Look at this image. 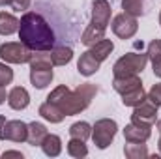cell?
<instances>
[{
  "label": "cell",
  "mask_w": 161,
  "mask_h": 159,
  "mask_svg": "<svg viewBox=\"0 0 161 159\" xmlns=\"http://www.w3.org/2000/svg\"><path fill=\"white\" fill-rule=\"evenodd\" d=\"M19 40L32 52L36 51H51L54 47V32L45 17L36 11H25L19 19Z\"/></svg>",
  "instance_id": "1"
},
{
  "label": "cell",
  "mask_w": 161,
  "mask_h": 159,
  "mask_svg": "<svg viewBox=\"0 0 161 159\" xmlns=\"http://www.w3.org/2000/svg\"><path fill=\"white\" fill-rule=\"evenodd\" d=\"M96 96H97V86L92 82L79 84L75 90L68 88L66 84H60L51 90V94L47 96V101L60 107V111L66 116H75L90 107V103Z\"/></svg>",
  "instance_id": "2"
},
{
  "label": "cell",
  "mask_w": 161,
  "mask_h": 159,
  "mask_svg": "<svg viewBox=\"0 0 161 159\" xmlns=\"http://www.w3.org/2000/svg\"><path fill=\"white\" fill-rule=\"evenodd\" d=\"M148 64L146 52H127L120 56L113 66L114 77H129V75H141Z\"/></svg>",
  "instance_id": "3"
},
{
  "label": "cell",
  "mask_w": 161,
  "mask_h": 159,
  "mask_svg": "<svg viewBox=\"0 0 161 159\" xmlns=\"http://www.w3.org/2000/svg\"><path fill=\"white\" fill-rule=\"evenodd\" d=\"M118 133V123L113 118H99L96 120V123L92 125V140L96 144V148L105 150L114 142V137Z\"/></svg>",
  "instance_id": "4"
},
{
  "label": "cell",
  "mask_w": 161,
  "mask_h": 159,
  "mask_svg": "<svg viewBox=\"0 0 161 159\" xmlns=\"http://www.w3.org/2000/svg\"><path fill=\"white\" fill-rule=\"evenodd\" d=\"M32 51L21 41H6L0 45V58L6 64H28Z\"/></svg>",
  "instance_id": "5"
},
{
  "label": "cell",
  "mask_w": 161,
  "mask_h": 159,
  "mask_svg": "<svg viewBox=\"0 0 161 159\" xmlns=\"http://www.w3.org/2000/svg\"><path fill=\"white\" fill-rule=\"evenodd\" d=\"M111 28H113V34L116 36V38H120V40H131L135 34H137V30H139V23H137V19L135 17H131V15H127V13H118V15H114L113 17V21H111Z\"/></svg>",
  "instance_id": "6"
},
{
  "label": "cell",
  "mask_w": 161,
  "mask_h": 159,
  "mask_svg": "<svg viewBox=\"0 0 161 159\" xmlns=\"http://www.w3.org/2000/svg\"><path fill=\"white\" fill-rule=\"evenodd\" d=\"M158 105H154L148 97L139 103L137 107H133V114H131V122L139 123V125H154L158 122Z\"/></svg>",
  "instance_id": "7"
},
{
  "label": "cell",
  "mask_w": 161,
  "mask_h": 159,
  "mask_svg": "<svg viewBox=\"0 0 161 159\" xmlns=\"http://www.w3.org/2000/svg\"><path fill=\"white\" fill-rule=\"evenodd\" d=\"M111 17H113V8H111L109 0H94V4H92V23L101 26V28H109Z\"/></svg>",
  "instance_id": "8"
},
{
  "label": "cell",
  "mask_w": 161,
  "mask_h": 159,
  "mask_svg": "<svg viewBox=\"0 0 161 159\" xmlns=\"http://www.w3.org/2000/svg\"><path fill=\"white\" fill-rule=\"evenodd\" d=\"M4 140L26 142L28 140V123H25L23 120H8L6 131H4Z\"/></svg>",
  "instance_id": "9"
},
{
  "label": "cell",
  "mask_w": 161,
  "mask_h": 159,
  "mask_svg": "<svg viewBox=\"0 0 161 159\" xmlns=\"http://www.w3.org/2000/svg\"><path fill=\"white\" fill-rule=\"evenodd\" d=\"M152 137V127L150 125H139L129 122L124 127V139L125 142H146Z\"/></svg>",
  "instance_id": "10"
},
{
  "label": "cell",
  "mask_w": 161,
  "mask_h": 159,
  "mask_svg": "<svg viewBox=\"0 0 161 159\" xmlns=\"http://www.w3.org/2000/svg\"><path fill=\"white\" fill-rule=\"evenodd\" d=\"M8 105L13 111H25L30 105V94L25 86H13L8 92Z\"/></svg>",
  "instance_id": "11"
},
{
  "label": "cell",
  "mask_w": 161,
  "mask_h": 159,
  "mask_svg": "<svg viewBox=\"0 0 161 159\" xmlns=\"http://www.w3.org/2000/svg\"><path fill=\"white\" fill-rule=\"evenodd\" d=\"M99 68H101V62H99V60H96V56H94L90 51L82 52V54L79 56L77 71H79L82 77H92L94 73H97V71H99Z\"/></svg>",
  "instance_id": "12"
},
{
  "label": "cell",
  "mask_w": 161,
  "mask_h": 159,
  "mask_svg": "<svg viewBox=\"0 0 161 159\" xmlns=\"http://www.w3.org/2000/svg\"><path fill=\"white\" fill-rule=\"evenodd\" d=\"M54 79L53 68H30V84L38 90L47 88Z\"/></svg>",
  "instance_id": "13"
},
{
  "label": "cell",
  "mask_w": 161,
  "mask_h": 159,
  "mask_svg": "<svg viewBox=\"0 0 161 159\" xmlns=\"http://www.w3.org/2000/svg\"><path fill=\"white\" fill-rule=\"evenodd\" d=\"M146 54H148V62L152 64V69H154V75L161 79V40H152L148 43V49H146Z\"/></svg>",
  "instance_id": "14"
},
{
  "label": "cell",
  "mask_w": 161,
  "mask_h": 159,
  "mask_svg": "<svg viewBox=\"0 0 161 159\" xmlns=\"http://www.w3.org/2000/svg\"><path fill=\"white\" fill-rule=\"evenodd\" d=\"M142 86V80L139 75H129V77H114L113 79V88L114 92H118L120 96H124L125 92H131L135 88Z\"/></svg>",
  "instance_id": "15"
},
{
  "label": "cell",
  "mask_w": 161,
  "mask_h": 159,
  "mask_svg": "<svg viewBox=\"0 0 161 159\" xmlns=\"http://www.w3.org/2000/svg\"><path fill=\"white\" fill-rule=\"evenodd\" d=\"M40 148L47 157H58L62 154V139L54 133H47V137L43 139Z\"/></svg>",
  "instance_id": "16"
},
{
  "label": "cell",
  "mask_w": 161,
  "mask_h": 159,
  "mask_svg": "<svg viewBox=\"0 0 161 159\" xmlns=\"http://www.w3.org/2000/svg\"><path fill=\"white\" fill-rule=\"evenodd\" d=\"M38 112H40L41 118L51 122V123H60V122H64V118H66V114L60 111V107H56L54 103H49V101L41 103Z\"/></svg>",
  "instance_id": "17"
},
{
  "label": "cell",
  "mask_w": 161,
  "mask_h": 159,
  "mask_svg": "<svg viewBox=\"0 0 161 159\" xmlns=\"http://www.w3.org/2000/svg\"><path fill=\"white\" fill-rule=\"evenodd\" d=\"M105 32H107V28H101V26H97L90 21V25L84 28V32L80 36V43L86 45V47H92L94 43H97L99 40L105 38Z\"/></svg>",
  "instance_id": "18"
},
{
  "label": "cell",
  "mask_w": 161,
  "mask_h": 159,
  "mask_svg": "<svg viewBox=\"0 0 161 159\" xmlns=\"http://www.w3.org/2000/svg\"><path fill=\"white\" fill-rule=\"evenodd\" d=\"M49 54H51L53 66H68V64L73 60V49H71V47H66V45L53 47V49L49 51Z\"/></svg>",
  "instance_id": "19"
},
{
  "label": "cell",
  "mask_w": 161,
  "mask_h": 159,
  "mask_svg": "<svg viewBox=\"0 0 161 159\" xmlns=\"http://www.w3.org/2000/svg\"><path fill=\"white\" fill-rule=\"evenodd\" d=\"M88 51L96 56V60L105 62V60L111 56V52L114 51V43H113L111 40H107V38H103V40H99L97 43H94Z\"/></svg>",
  "instance_id": "20"
},
{
  "label": "cell",
  "mask_w": 161,
  "mask_h": 159,
  "mask_svg": "<svg viewBox=\"0 0 161 159\" xmlns=\"http://www.w3.org/2000/svg\"><path fill=\"white\" fill-rule=\"evenodd\" d=\"M19 30V19L13 13L0 11V36H11Z\"/></svg>",
  "instance_id": "21"
},
{
  "label": "cell",
  "mask_w": 161,
  "mask_h": 159,
  "mask_svg": "<svg viewBox=\"0 0 161 159\" xmlns=\"http://www.w3.org/2000/svg\"><path fill=\"white\" fill-rule=\"evenodd\" d=\"M47 127L41 123V122H30L28 123V144H32V146H41V142H43V139L47 137Z\"/></svg>",
  "instance_id": "22"
},
{
  "label": "cell",
  "mask_w": 161,
  "mask_h": 159,
  "mask_svg": "<svg viewBox=\"0 0 161 159\" xmlns=\"http://www.w3.org/2000/svg\"><path fill=\"white\" fill-rule=\"evenodd\" d=\"M146 2L148 0H122V9H124V13L139 19L146 11Z\"/></svg>",
  "instance_id": "23"
},
{
  "label": "cell",
  "mask_w": 161,
  "mask_h": 159,
  "mask_svg": "<svg viewBox=\"0 0 161 159\" xmlns=\"http://www.w3.org/2000/svg\"><path fill=\"white\" fill-rule=\"evenodd\" d=\"M124 154L127 159H144L150 156L144 142H127L124 146Z\"/></svg>",
  "instance_id": "24"
},
{
  "label": "cell",
  "mask_w": 161,
  "mask_h": 159,
  "mask_svg": "<svg viewBox=\"0 0 161 159\" xmlns=\"http://www.w3.org/2000/svg\"><path fill=\"white\" fill-rule=\"evenodd\" d=\"M69 137L80 139V140H88V139L92 137V125H90L88 122H84V120L71 123V125H69Z\"/></svg>",
  "instance_id": "25"
},
{
  "label": "cell",
  "mask_w": 161,
  "mask_h": 159,
  "mask_svg": "<svg viewBox=\"0 0 161 159\" xmlns=\"http://www.w3.org/2000/svg\"><path fill=\"white\" fill-rule=\"evenodd\" d=\"M146 99V92H144V86H139V88H135V90H131V92H125L124 96H122V103L125 105V107H137L139 103H142Z\"/></svg>",
  "instance_id": "26"
},
{
  "label": "cell",
  "mask_w": 161,
  "mask_h": 159,
  "mask_svg": "<svg viewBox=\"0 0 161 159\" xmlns=\"http://www.w3.org/2000/svg\"><path fill=\"white\" fill-rule=\"evenodd\" d=\"M66 150H68V154L71 156V157L75 159H82L88 156V146H86V140H80V139H69V142H68V146H66Z\"/></svg>",
  "instance_id": "27"
},
{
  "label": "cell",
  "mask_w": 161,
  "mask_h": 159,
  "mask_svg": "<svg viewBox=\"0 0 161 159\" xmlns=\"http://www.w3.org/2000/svg\"><path fill=\"white\" fill-rule=\"evenodd\" d=\"M13 77H15V73H13V69L9 68V64L0 62V86L11 84V82H13Z\"/></svg>",
  "instance_id": "28"
},
{
  "label": "cell",
  "mask_w": 161,
  "mask_h": 159,
  "mask_svg": "<svg viewBox=\"0 0 161 159\" xmlns=\"http://www.w3.org/2000/svg\"><path fill=\"white\" fill-rule=\"evenodd\" d=\"M146 97H148L154 105L161 107V82H156V84L146 92Z\"/></svg>",
  "instance_id": "29"
},
{
  "label": "cell",
  "mask_w": 161,
  "mask_h": 159,
  "mask_svg": "<svg viewBox=\"0 0 161 159\" xmlns=\"http://www.w3.org/2000/svg\"><path fill=\"white\" fill-rule=\"evenodd\" d=\"M30 4H32V0H11V8L15 9V11H28V8H30Z\"/></svg>",
  "instance_id": "30"
},
{
  "label": "cell",
  "mask_w": 161,
  "mask_h": 159,
  "mask_svg": "<svg viewBox=\"0 0 161 159\" xmlns=\"http://www.w3.org/2000/svg\"><path fill=\"white\" fill-rule=\"evenodd\" d=\"M2 157L6 159V157H19V159H23L25 156H23V152H19V150H6L4 154H2Z\"/></svg>",
  "instance_id": "31"
},
{
  "label": "cell",
  "mask_w": 161,
  "mask_h": 159,
  "mask_svg": "<svg viewBox=\"0 0 161 159\" xmlns=\"http://www.w3.org/2000/svg\"><path fill=\"white\" fill-rule=\"evenodd\" d=\"M6 116L4 114H0V140H4V131H6Z\"/></svg>",
  "instance_id": "32"
},
{
  "label": "cell",
  "mask_w": 161,
  "mask_h": 159,
  "mask_svg": "<svg viewBox=\"0 0 161 159\" xmlns=\"http://www.w3.org/2000/svg\"><path fill=\"white\" fill-rule=\"evenodd\" d=\"M8 101V92H6V86H0V105Z\"/></svg>",
  "instance_id": "33"
},
{
  "label": "cell",
  "mask_w": 161,
  "mask_h": 159,
  "mask_svg": "<svg viewBox=\"0 0 161 159\" xmlns=\"http://www.w3.org/2000/svg\"><path fill=\"white\" fill-rule=\"evenodd\" d=\"M9 4H11V0H0V8L2 6H9Z\"/></svg>",
  "instance_id": "34"
},
{
  "label": "cell",
  "mask_w": 161,
  "mask_h": 159,
  "mask_svg": "<svg viewBox=\"0 0 161 159\" xmlns=\"http://www.w3.org/2000/svg\"><path fill=\"white\" fill-rule=\"evenodd\" d=\"M156 125H158V129H159V133H161V118L156 122Z\"/></svg>",
  "instance_id": "35"
},
{
  "label": "cell",
  "mask_w": 161,
  "mask_h": 159,
  "mask_svg": "<svg viewBox=\"0 0 161 159\" xmlns=\"http://www.w3.org/2000/svg\"><path fill=\"white\" fill-rule=\"evenodd\" d=\"M158 148H159V156H161V135H159V140H158Z\"/></svg>",
  "instance_id": "36"
},
{
  "label": "cell",
  "mask_w": 161,
  "mask_h": 159,
  "mask_svg": "<svg viewBox=\"0 0 161 159\" xmlns=\"http://www.w3.org/2000/svg\"><path fill=\"white\" fill-rule=\"evenodd\" d=\"M159 26H161V11H159Z\"/></svg>",
  "instance_id": "37"
}]
</instances>
